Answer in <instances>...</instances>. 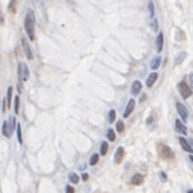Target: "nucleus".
Instances as JSON below:
<instances>
[{
	"label": "nucleus",
	"instance_id": "1",
	"mask_svg": "<svg viewBox=\"0 0 193 193\" xmlns=\"http://www.w3.org/2000/svg\"><path fill=\"white\" fill-rule=\"evenodd\" d=\"M24 30L28 35V39H35V15H34V11L31 10H28L27 15L24 18Z\"/></svg>",
	"mask_w": 193,
	"mask_h": 193
},
{
	"label": "nucleus",
	"instance_id": "35",
	"mask_svg": "<svg viewBox=\"0 0 193 193\" xmlns=\"http://www.w3.org/2000/svg\"><path fill=\"white\" fill-rule=\"evenodd\" d=\"M192 145H193V141H192Z\"/></svg>",
	"mask_w": 193,
	"mask_h": 193
},
{
	"label": "nucleus",
	"instance_id": "31",
	"mask_svg": "<svg viewBox=\"0 0 193 193\" xmlns=\"http://www.w3.org/2000/svg\"><path fill=\"white\" fill-rule=\"evenodd\" d=\"M82 180H83V181H87V180H89V174H87V173H83V174H82Z\"/></svg>",
	"mask_w": 193,
	"mask_h": 193
},
{
	"label": "nucleus",
	"instance_id": "22",
	"mask_svg": "<svg viewBox=\"0 0 193 193\" xmlns=\"http://www.w3.org/2000/svg\"><path fill=\"white\" fill-rule=\"evenodd\" d=\"M107 140L110 141V142L116 141V133H114L113 129H109V130H107Z\"/></svg>",
	"mask_w": 193,
	"mask_h": 193
},
{
	"label": "nucleus",
	"instance_id": "27",
	"mask_svg": "<svg viewBox=\"0 0 193 193\" xmlns=\"http://www.w3.org/2000/svg\"><path fill=\"white\" fill-rule=\"evenodd\" d=\"M116 128H117V130L121 133V131H123V129H125V125H123L122 121H118L117 125H116Z\"/></svg>",
	"mask_w": 193,
	"mask_h": 193
},
{
	"label": "nucleus",
	"instance_id": "3",
	"mask_svg": "<svg viewBox=\"0 0 193 193\" xmlns=\"http://www.w3.org/2000/svg\"><path fill=\"white\" fill-rule=\"evenodd\" d=\"M14 125H15V118L14 117H10L8 119H5L3 122V126H2V133L4 137L10 138L12 135V131H14Z\"/></svg>",
	"mask_w": 193,
	"mask_h": 193
},
{
	"label": "nucleus",
	"instance_id": "34",
	"mask_svg": "<svg viewBox=\"0 0 193 193\" xmlns=\"http://www.w3.org/2000/svg\"><path fill=\"white\" fill-rule=\"evenodd\" d=\"M189 160H191L192 162H193V155H191V157H189Z\"/></svg>",
	"mask_w": 193,
	"mask_h": 193
},
{
	"label": "nucleus",
	"instance_id": "5",
	"mask_svg": "<svg viewBox=\"0 0 193 193\" xmlns=\"http://www.w3.org/2000/svg\"><path fill=\"white\" fill-rule=\"evenodd\" d=\"M177 87H178V91H180V94H181V97L184 98V99H186V98H189L192 95V89L189 87L188 85H186L185 82H180L177 85Z\"/></svg>",
	"mask_w": 193,
	"mask_h": 193
},
{
	"label": "nucleus",
	"instance_id": "29",
	"mask_svg": "<svg viewBox=\"0 0 193 193\" xmlns=\"http://www.w3.org/2000/svg\"><path fill=\"white\" fill-rule=\"evenodd\" d=\"M149 12H150L152 18H154V4H153V2L149 3Z\"/></svg>",
	"mask_w": 193,
	"mask_h": 193
},
{
	"label": "nucleus",
	"instance_id": "12",
	"mask_svg": "<svg viewBox=\"0 0 193 193\" xmlns=\"http://www.w3.org/2000/svg\"><path fill=\"white\" fill-rule=\"evenodd\" d=\"M174 128H176V131H178V133H181V134H184V135H186V133H188V130H186L185 125H184V123L181 122L180 119H177V121L174 122Z\"/></svg>",
	"mask_w": 193,
	"mask_h": 193
},
{
	"label": "nucleus",
	"instance_id": "9",
	"mask_svg": "<svg viewBox=\"0 0 193 193\" xmlns=\"http://www.w3.org/2000/svg\"><path fill=\"white\" fill-rule=\"evenodd\" d=\"M178 142H180L181 148H182L185 152H188V153H192V152H193L192 145L188 142V140H185V138H184V137H180V138H178Z\"/></svg>",
	"mask_w": 193,
	"mask_h": 193
},
{
	"label": "nucleus",
	"instance_id": "13",
	"mask_svg": "<svg viewBox=\"0 0 193 193\" xmlns=\"http://www.w3.org/2000/svg\"><path fill=\"white\" fill-rule=\"evenodd\" d=\"M134 106H135V101L134 99H130L126 105V109H125V113H123V117H129L134 110Z\"/></svg>",
	"mask_w": 193,
	"mask_h": 193
},
{
	"label": "nucleus",
	"instance_id": "17",
	"mask_svg": "<svg viewBox=\"0 0 193 193\" xmlns=\"http://www.w3.org/2000/svg\"><path fill=\"white\" fill-rule=\"evenodd\" d=\"M12 91H14L12 87H8V90H7V97H5V103H7V109L11 107V103H12Z\"/></svg>",
	"mask_w": 193,
	"mask_h": 193
},
{
	"label": "nucleus",
	"instance_id": "21",
	"mask_svg": "<svg viewBox=\"0 0 193 193\" xmlns=\"http://www.w3.org/2000/svg\"><path fill=\"white\" fill-rule=\"evenodd\" d=\"M8 11H10V12H16V0H10Z\"/></svg>",
	"mask_w": 193,
	"mask_h": 193
},
{
	"label": "nucleus",
	"instance_id": "10",
	"mask_svg": "<svg viewBox=\"0 0 193 193\" xmlns=\"http://www.w3.org/2000/svg\"><path fill=\"white\" fill-rule=\"evenodd\" d=\"M162 47H164V34L158 32L157 38H155V50H157V53H161Z\"/></svg>",
	"mask_w": 193,
	"mask_h": 193
},
{
	"label": "nucleus",
	"instance_id": "24",
	"mask_svg": "<svg viewBox=\"0 0 193 193\" xmlns=\"http://www.w3.org/2000/svg\"><path fill=\"white\" fill-rule=\"evenodd\" d=\"M98 161H99V155H98V154H93V155H91V158H90V165L91 166L97 165Z\"/></svg>",
	"mask_w": 193,
	"mask_h": 193
},
{
	"label": "nucleus",
	"instance_id": "20",
	"mask_svg": "<svg viewBox=\"0 0 193 193\" xmlns=\"http://www.w3.org/2000/svg\"><path fill=\"white\" fill-rule=\"evenodd\" d=\"M107 150H109V143L106 142V141H103V142L101 143V154L105 155L107 153Z\"/></svg>",
	"mask_w": 193,
	"mask_h": 193
},
{
	"label": "nucleus",
	"instance_id": "32",
	"mask_svg": "<svg viewBox=\"0 0 193 193\" xmlns=\"http://www.w3.org/2000/svg\"><path fill=\"white\" fill-rule=\"evenodd\" d=\"M66 191H67V192H74V188H73V186H70V185H67V186H66Z\"/></svg>",
	"mask_w": 193,
	"mask_h": 193
},
{
	"label": "nucleus",
	"instance_id": "14",
	"mask_svg": "<svg viewBox=\"0 0 193 193\" xmlns=\"http://www.w3.org/2000/svg\"><path fill=\"white\" fill-rule=\"evenodd\" d=\"M157 77H158L157 73H152L148 77V79H146V86H148V87H152V86L154 85V82L157 80Z\"/></svg>",
	"mask_w": 193,
	"mask_h": 193
},
{
	"label": "nucleus",
	"instance_id": "26",
	"mask_svg": "<svg viewBox=\"0 0 193 193\" xmlns=\"http://www.w3.org/2000/svg\"><path fill=\"white\" fill-rule=\"evenodd\" d=\"M152 30L154 32H158V20L157 19H153V22H152Z\"/></svg>",
	"mask_w": 193,
	"mask_h": 193
},
{
	"label": "nucleus",
	"instance_id": "2",
	"mask_svg": "<svg viewBox=\"0 0 193 193\" xmlns=\"http://www.w3.org/2000/svg\"><path fill=\"white\" fill-rule=\"evenodd\" d=\"M157 152H158V155L165 161H173L176 157L174 152L172 150L168 145H165V143H162V142L157 143Z\"/></svg>",
	"mask_w": 193,
	"mask_h": 193
},
{
	"label": "nucleus",
	"instance_id": "23",
	"mask_svg": "<svg viewBox=\"0 0 193 193\" xmlns=\"http://www.w3.org/2000/svg\"><path fill=\"white\" fill-rule=\"evenodd\" d=\"M16 133H18V141H19V143H23V138H22V126L19 125H16Z\"/></svg>",
	"mask_w": 193,
	"mask_h": 193
},
{
	"label": "nucleus",
	"instance_id": "16",
	"mask_svg": "<svg viewBox=\"0 0 193 193\" xmlns=\"http://www.w3.org/2000/svg\"><path fill=\"white\" fill-rule=\"evenodd\" d=\"M142 181H143V176L140 174V173L134 174L133 177H131V184H133V185H141Z\"/></svg>",
	"mask_w": 193,
	"mask_h": 193
},
{
	"label": "nucleus",
	"instance_id": "19",
	"mask_svg": "<svg viewBox=\"0 0 193 193\" xmlns=\"http://www.w3.org/2000/svg\"><path fill=\"white\" fill-rule=\"evenodd\" d=\"M68 180H70L71 184H78L79 182V176L77 173H70L68 174Z\"/></svg>",
	"mask_w": 193,
	"mask_h": 193
},
{
	"label": "nucleus",
	"instance_id": "7",
	"mask_svg": "<svg viewBox=\"0 0 193 193\" xmlns=\"http://www.w3.org/2000/svg\"><path fill=\"white\" fill-rule=\"evenodd\" d=\"M22 47H23V50H24L26 56H27L28 59H34L32 51H31L30 44H28V42H27V39H26V38H22Z\"/></svg>",
	"mask_w": 193,
	"mask_h": 193
},
{
	"label": "nucleus",
	"instance_id": "33",
	"mask_svg": "<svg viewBox=\"0 0 193 193\" xmlns=\"http://www.w3.org/2000/svg\"><path fill=\"white\" fill-rule=\"evenodd\" d=\"M189 82H191V86H193V73L189 75Z\"/></svg>",
	"mask_w": 193,
	"mask_h": 193
},
{
	"label": "nucleus",
	"instance_id": "8",
	"mask_svg": "<svg viewBox=\"0 0 193 193\" xmlns=\"http://www.w3.org/2000/svg\"><path fill=\"white\" fill-rule=\"evenodd\" d=\"M123 157H125V149H123L122 146H119V148L117 149L116 154H114V162H116V164L122 162Z\"/></svg>",
	"mask_w": 193,
	"mask_h": 193
},
{
	"label": "nucleus",
	"instance_id": "25",
	"mask_svg": "<svg viewBox=\"0 0 193 193\" xmlns=\"http://www.w3.org/2000/svg\"><path fill=\"white\" fill-rule=\"evenodd\" d=\"M19 102H20V98L15 97V101H14V110H15V114L19 113Z\"/></svg>",
	"mask_w": 193,
	"mask_h": 193
},
{
	"label": "nucleus",
	"instance_id": "11",
	"mask_svg": "<svg viewBox=\"0 0 193 193\" xmlns=\"http://www.w3.org/2000/svg\"><path fill=\"white\" fill-rule=\"evenodd\" d=\"M141 90H142V83H141V80H134L133 85H131V94H133V95H138V94L141 93Z\"/></svg>",
	"mask_w": 193,
	"mask_h": 193
},
{
	"label": "nucleus",
	"instance_id": "4",
	"mask_svg": "<svg viewBox=\"0 0 193 193\" xmlns=\"http://www.w3.org/2000/svg\"><path fill=\"white\" fill-rule=\"evenodd\" d=\"M18 74H19V80L20 83L26 82L30 77V70H28V66L26 63H19V68H18Z\"/></svg>",
	"mask_w": 193,
	"mask_h": 193
},
{
	"label": "nucleus",
	"instance_id": "30",
	"mask_svg": "<svg viewBox=\"0 0 193 193\" xmlns=\"http://www.w3.org/2000/svg\"><path fill=\"white\" fill-rule=\"evenodd\" d=\"M158 176H160V178H161V180H164V181L168 180V177H166L165 172H160V173H158Z\"/></svg>",
	"mask_w": 193,
	"mask_h": 193
},
{
	"label": "nucleus",
	"instance_id": "28",
	"mask_svg": "<svg viewBox=\"0 0 193 193\" xmlns=\"http://www.w3.org/2000/svg\"><path fill=\"white\" fill-rule=\"evenodd\" d=\"M114 121H116V111L110 110V113H109V122H114Z\"/></svg>",
	"mask_w": 193,
	"mask_h": 193
},
{
	"label": "nucleus",
	"instance_id": "18",
	"mask_svg": "<svg viewBox=\"0 0 193 193\" xmlns=\"http://www.w3.org/2000/svg\"><path fill=\"white\" fill-rule=\"evenodd\" d=\"M160 65H161V58L160 56H155V58L152 59V62H150L152 70H157V68L160 67Z\"/></svg>",
	"mask_w": 193,
	"mask_h": 193
},
{
	"label": "nucleus",
	"instance_id": "6",
	"mask_svg": "<svg viewBox=\"0 0 193 193\" xmlns=\"http://www.w3.org/2000/svg\"><path fill=\"white\" fill-rule=\"evenodd\" d=\"M176 107H177V111H178V114H180L181 119H182L184 122H186V119H188V110H186V107L181 102L176 103Z\"/></svg>",
	"mask_w": 193,
	"mask_h": 193
},
{
	"label": "nucleus",
	"instance_id": "15",
	"mask_svg": "<svg viewBox=\"0 0 193 193\" xmlns=\"http://www.w3.org/2000/svg\"><path fill=\"white\" fill-rule=\"evenodd\" d=\"M185 58H186V53H185V51H181V53H178L177 55H176L174 63H176V65H181V63L185 60Z\"/></svg>",
	"mask_w": 193,
	"mask_h": 193
}]
</instances>
